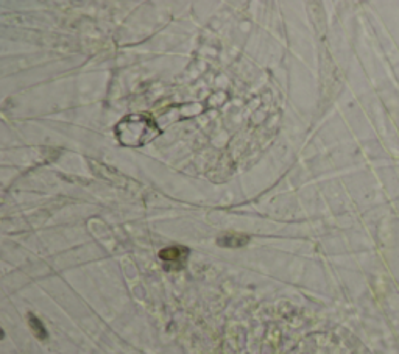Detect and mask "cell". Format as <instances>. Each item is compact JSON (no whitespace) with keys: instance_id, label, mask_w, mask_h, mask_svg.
I'll return each instance as SVG.
<instances>
[{"instance_id":"obj_1","label":"cell","mask_w":399,"mask_h":354,"mask_svg":"<svg viewBox=\"0 0 399 354\" xmlns=\"http://www.w3.org/2000/svg\"><path fill=\"white\" fill-rule=\"evenodd\" d=\"M159 128L153 119L147 116H128L117 125V136L123 145L142 147L148 141L158 136Z\"/></svg>"},{"instance_id":"obj_2","label":"cell","mask_w":399,"mask_h":354,"mask_svg":"<svg viewBox=\"0 0 399 354\" xmlns=\"http://www.w3.org/2000/svg\"><path fill=\"white\" fill-rule=\"evenodd\" d=\"M248 242H250V236L242 233H225L217 239V244L220 247H226V248H239L246 245Z\"/></svg>"},{"instance_id":"obj_3","label":"cell","mask_w":399,"mask_h":354,"mask_svg":"<svg viewBox=\"0 0 399 354\" xmlns=\"http://www.w3.org/2000/svg\"><path fill=\"white\" fill-rule=\"evenodd\" d=\"M187 248L184 247H168V248H164L161 253H159V257L162 260H167V262H175V260H180L183 259L186 254H187Z\"/></svg>"},{"instance_id":"obj_4","label":"cell","mask_w":399,"mask_h":354,"mask_svg":"<svg viewBox=\"0 0 399 354\" xmlns=\"http://www.w3.org/2000/svg\"><path fill=\"white\" fill-rule=\"evenodd\" d=\"M30 326H31V329H33V332H34V336L37 337V339H46L47 337V331H46V328L42 326V323H41V320L39 319H36L34 315H31L30 314Z\"/></svg>"}]
</instances>
